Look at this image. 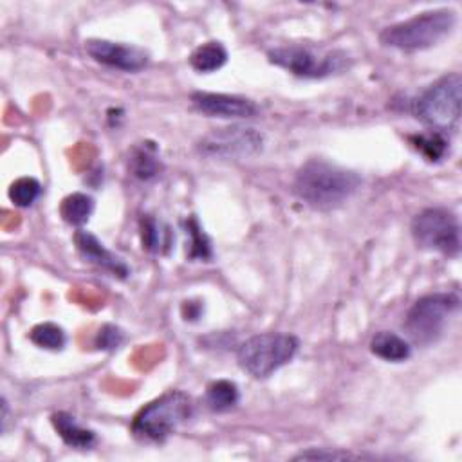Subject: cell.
<instances>
[{
	"instance_id": "14",
	"label": "cell",
	"mask_w": 462,
	"mask_h": 462,
	"mask_svg": "<svg viewBox=\"0 0 462 462\" xmlns=\"http://www.w3.org/2000/svg\"><path fill=\"white\" fill-rule=\"evenodd\" d=\"M370 352L379 359L401 363L411 356V346L404 337L388 330H381L370 339Z\"/></svg>"
},
{
	"instance_id": "17",
	"label": "cell",
	"mask_w": 462,
	"mask_h": 462,
	"mask_svg": "<svg viewBox=\"0 0 462 462\" xmlns=\"http://www.w3.org/2000/svg\"><path fill=\"white\" fill-rule=\"evenodd\" d=\"M226 61H227V51L220 42L202 43L189 54V65L197 72H204V74L222 69Z\"/></svg>"
},
{
	"instance_id": "5",
	"label": "cell",
	"mask_w": 462,
	"mask_h": 462,
	"mask_svg": "<svg viewBox=\"0 0 462 462\" xmlns=\"http://www.w3.org/2000/svg\"><path fill=\"white\" fill-rule=\"evenodd\" d=\"M462 78L449 72L431 83L413 103L415 117L435 132L457 130L460 123Z\"/></svg>"
},
{
	"instance_id": "20",
	"label": "cell",
	"mask_w": 462,
	"mask_h": 462,
	"mask_svg": "<svg viewBox=\"0 0 462 462\" xmlns=\"http://www.w3.org/2000/svg\"><path fill=\"white\" fill-rule=\"evenodd\" d=\"M29 339L36 346L45 348V350H61L67 343L65 330L61 327H58L56 323H51V321H45V323H40V325L32 327L31 332H29Z\"/></svg>"
},
{
	"instance_id": "3",
	"label": "cell",
	"mask_w": 462,
	"mask_h": 462,
	"mask_svg": "<svg viewBox=\"0 0 462 462\" xmlns=\"http://www.w3.org/2000/svg\"><path fill=\"white\" fill-rule=\"evenodd\" d=\"M457 23L453 9H433L415 14L404 22L388 25L381 31L379 42L384 47L413 52L424 51L442 42Z\"/></svg>"
},
{
	"instance_id": "13",
	"label": "cell",
	"mask_w": 462,
	"mask_h": 462,
	"mask_svg": "<svg viewBox=\"0 0 462 462\" xmlns=\"http://www.w3.org/2000/svg\"><path fill=\"white\" fill-rule=\"evenodd\" d=\"M51 422L61 440L74 449H90L96 444V433L90 428L81 426L70 413L58 411L51 417Z\"/></svg>"
},
{
	"instance_id": "21",
	"label": "cell",
	"mask_w": 462,
	"mask_h": 462,
	"mask_svg": "<svg viewBox=\"0 0 462 462\" xmlns=\"http://www.w3.org/2000/svg\"><path fill=\"white\" fill-rule=\"evenodd\" d=\"M42 193V184L32 177H20L9 186V199L18 208L31 206Z\"/></svg>"
},
{
	"instance_id": "16",
	"label": "cell",
	"mask_w": 462,
	"mask_h": 462,
	"mask_svg": "<svg viewBox=\"0 0 462 462\" xmlns=\"http://www.w3.org/2000/svg\"><path fill=\"white\" fill-rule=\"evenodd\" d=\"M204 401L211 411L222 413V411H229L231 408H235L238 404L240 392L233 381L217 379L208 384Z\"/></svg>"
},
{
	"instance_id": "19",
	"label": "cell",
	"mask_w": 462,
	"mask_h": 462,
	"mask_svg": "<svg viewBox=\"0 0 462 462\" xmlns=\"http://www.w3.org/2000/svg\"><path fill=\"white\" fill-rule=\"evenodd\" d=\"M410 143L430 162H439L448 153L446 135L440 134V132H435V130L410 135Z\"/></svg>"
},
{
	"instance_id": "7",
	"label": "cell",
	"mask_w": 462,
	"mask_h": 462,
	"mask_svg": "<svg viewBox=\"0 0 462 462\" xmlns=\"http://www.w3.org/2000/svg\"><path fill=\"white\" fill-rule=\"evenodd\" d=\"M273 65L285 69L298 78H327L348 69V56L343 51H318L309 45H283L267 52Z\"/></svg>"
},
{
	"instance_id": "6",
	"label": "cell",
	"mask_w": 462,
	"mask_h": 462,
	"mask_svg": "<svg viewBox=\"0 0 462 462\" xmlns=\"http://www.w3.org/2000/svg\"><path fill=\"white\" fill-rule=\"evenodd\" d=\"M460 300L453 292H433L419 298L404 318L408 337L420 346L435 343L446 330L449 318L457 312Z\"/></svg>"
},
{
	"instance_id": "12",
	"label": "cell",
	"mask_w": 462,
	"mask_h": 462,
	"mask_svg": "<svg viewBox=\"0 0 462 462\" xmlns=\"http://www.w3.org/2000/svg\"><path fill=\"white\" fill-rule=\"evenodd\" d=\"M74 244H76L79 254H81L87 262H90V263H94V265H97V267H101V269L112 273L114 276H119V278H125V276L128 274L126 263H125L121 258H117L116 254H112V253L97 240V236H94L92 233L83 231V229L76 231V235H74Z\"/></svg>"
},
{
	"instance_id": "11",
	"label": "cell",
	"mask_w": 462,
	"mask_h": 462,
	"mask_svg": "<svg viewBox=\"0 0 462 462\" xmlns=\"http://www.w3.org/2000/svg\"><path fill=\"white\" fill-rule=\"evenodd\" d=\"M193 106L209 117L222 119H249L254 117L260 108L253 99L231 94H215V92H193Z\"/></svg>"
},
{
	"instance_id": "22",
	"label": "cell",
	"mask_w": 462,
	"mask_h": 462,
	"mask_svg": "<svg viewBox=\"0 0 462 462\" xmlns=\"http://www.w3.org/2000/svg\"><path fill=\"white\" fill-rule=\"evenodd\" d=\"M141 238H143V247L150 253H161L162 247H168V238L170 233L162 229V226L153 220L152 217H143L141 218Z\"/></svg>"
},
{
	"instance_id": "18",
	"label": "cell",
	"mask_w": 462,
	"mask_h": 462,
	"mask_svg": "<svg viewBox=\"0 0 462 462\" xmlns=\"http://www.w3.org/2000/svg\"><path fill=\"white\" fill-rule=\"evenodd\" d=\"M94 211V199L87 193H70L61 200L60 215L70 226H83Z\"/></svg>"
},
{
	"instance_id": "1",
	"label": "cell",
	"mask_w": 462,
	"mask_h": 462,
	"mask_svg": "<svg viewBox=\"0 0 462 462\" xmlns=\"http://www.w3.org/2000/svg\"><path fill=\"white\" fill-rule=\"evenodd\" d=\"M361 175L321 159L307 161L294 177L292 193L310 209L330 211L343 206L359 188Z\"/></svg>"
},
{
	"instance_id": "15",
	"label": "cell",
	"mask_w": 462,
	"mask_h": 462,
	"mask_svg": "<svg viewBox=\"0 0 462 462\" xmlns=\"http://www.w3.org/2000/svg\"><path fill=\"white\" fill-rule=\"evenodd\" d=\"M128 168L132 175L141 180H150L157 177L162 170V162L157 155V146L153 143L137 144L130 153Z\"/></svg>"
},
{
	"instance_id": "24",
	"label": "cell",
	"mask_w": 462,
	"mask_h": 462,
	"mask_svg": "<svg viewBox=\"0 0 462 462\" xmlns=\"http://www.w3.org/2000/svg\"><path fill=\"white\" fill-rule=\"evenodd\" d=\"M336 458H361L357 453L350 451H336V449H327V448H310L307 451H301L294 457V460H336Z\"/></svg>"
},
{
	"instance_id": "25",
	"label": "cell",
	"mask_w": 462,
	"mask_h": 462,
	"mask_svg": "<svg viewBox=\"0 0 462 462\" xmlns=\"http://www.w3.org/2000/svg\"><path fill=\"white\" fill-rule=\"evenodd\" d=\"M123 330L116 325H103L96 336V346L99 350H116L123 343Z\"/></svg>"
},
{
	"instance_id": "9",
	"label": "cell",
	"mask_w": 462,
	"mask_h": 462,
	"mask_svg": "<svg viewBox=\"0 0 462 462\" xmlns=\"http://www.w3.org/2000/svg\"><path fill=\"white\" fill-rule=\"evenodd\" d=\"M263 148V135L242 125L215 128L202 135L197 150L204 157L217 159H247L260 153Z\"/></svg>"
},
{
	"instance_id": "23",
	"label": "cell",
	"mask_w": 462,
	"mask_h": 462,
	"mask_svg": "<svg viewBox=\"0 0 462 462\" xmlns=\"http://www.w3.org/2000/svg\"><path fill=\"white\" fill-rule=\"evenodd\" d=\"M186 235L189 236L188 256L193 260H209L211 258V244L195 217H189L186 220Z\"/></svg>"
},
{
	"instance_id": "4",
	"label": "cell",
	"mask_w": 462,
	"mask_h": 462,
	"mask_svg": "<svg viewBox=\"0 0 462 462\" xmlns=\"http://www.w3.org/2000/svg\"><path fill=\"white\" fill-rule=\"evenodd\" d=\"M300 348V339L285 332L251 336L236 348V363L254 379H265L291 363Z\"/></svg>"
},
{
	"instance_id": "8",
	"label": "cell",
	"mask_w": 462,
	"mask_h": 462,
	"mask_svg": "<svg viewBox=\"0 0 462 462\" xmlns=\"http://www.w3.org/2000/svg\"><path fill=\"white\" fill-rule=\"evenodd\" d=\"M410 229L419 247L446 256H458L460 224L453 211L446 208H426L413 217Z\"/></svg>"
},
{
	"instance_id": "10",
	"label": "cell",
	"mask_w": 462,
	"mask_h": 462,
	"mask_svg": "<svg viewBox=\"0 0 462 462\" xmlns=\"http://www.w3.org/2000/svg\"><path fill=\"white\" fill-rule=\"evenodd\" d=\"M85 51L97 63H103L106 67L119 69L125 72H137L144 69L150 61L148 51L137 45H126V43L101 40V38L87 40Z\"/></svg>"
},
{
	"instance_id": "2",
	"label": "cell",
	"mask_w": 462,
	"mask_h": 462,
	"mask_svg": "<svg viewBox=\"0 0 462 462\" xmlns=\"http://www.w3.org/2000/svg\"><path fill=\"white\" fill-rule=\"evenodd\" d=\"M191 397L180 390H168L135 413L130 431L141 442H164L191 417Z\"/></svg>"
}]
</instances>
